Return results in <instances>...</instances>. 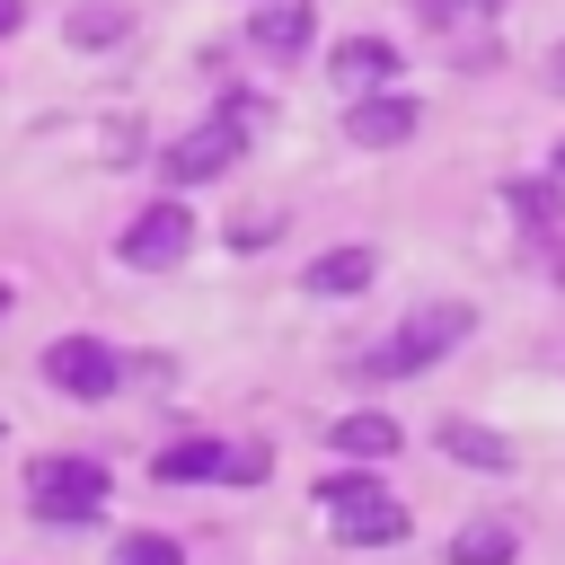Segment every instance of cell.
<instances>
[{
    "label": "cell",
    "mask_w": 565,
    "mask_h": 565,
    "mask_svg": "<svg viewBox=\"0 0 565 565\" xmlns=\"http://www.w3.org/2000/svg\"><path fill=\"white\" fill-rule=\"evenodd\" d=\"M415 124H424V106L397 88H362L344 106V141H362V150H397V141H415Z\"/></svg>",
    "instance_id": "cell-6"
},
{
    "label": "cell",
    "mask_w": 565,
    "mask_h": 565,
    "mask_svg": "<svg viewBox=\"0 0 565 565\" xmlns=\"http://www.w3.org/2000/svg\"><path fill=\"white\" fill-rule=\"evenodd\" d=\"M124 26H132L124 0H88V9H71V44H115Z\"/></svg>",
    "instance_id": "cell-15"
},
{
    "label": "cell",
    "mask_w": 565,
    "mask_h": 565,
    "mask_svg": "<svg viewBox=\"0 0 565 565\" xmlns=\"http://www.w3.org/2000/svg\"><path fill=\"white\" fill-rule=\"evenodd\" d=\"M556 79H565V44H556Z\"/></svg>",
    "instance_id": "cell-21"
},
{
    "label": "cell",
    "mask_w": 565,
    "mask_h": 565,
    "mask_svg": "<svg viewBox=\"0 0 565 565\" xmlns=\"http://www.w3.org/2000/svg\"><path fill=\"white\" fill-rule=\"evenodd\" d=\"M327 441H335L344 459H397V441H406V433H397L388 415H344V424H327Z\"/></svg>",
    "instance_id": "cell-12"
},
{
    "label": "cell",
    "mask_w": 565,
    "mask_h": 565,
    "mask_svg": "<svg viewBox=\"0 0 565 565\" xmlns=\"http://www.w3.org/2000/svg\"><path fill=\"white\" fill-rule=\"evenodd\" d=\"M415 18H424V26H450V18H459V0H415Z\"/></svg>",
    "instance_id": "cell-19"
},
{
    "label": "cell",
    "mask_w": 565,
    "mask_h": 565,
    "mask_svg": "<svg viewBox=\"0 0 565 565\" xmlns=\"http://www.w3.org/2000/svg\"><path fill=\"white\" fill-rule=\"evenodd\" d=\"M115 565H185V547H177L168 530H132V539L115 547Z\"/></svg>",
    "instance_id": "cell-17"
},
{
    "label": "cell",
    "mask_w": 565,
    "mask_h": 565,
    "mask_svg": "<svg viewBox=\"0 0 565 565\" xmlns=\"http://www.w3.org/2000/svg\"><path fill=\"white\" fill-rule=\"evenodd\" d=\"M318 503H327V530H335L344 547H397V539L415 530V512H406L371 468H335V477L318 486Z\"/></svg>",
    "instance_id": "cell-1"
},
{
    "label": "cell",
    "mask_w": 565,
    "mask_h": 565,
    "mask_svg": "<svg viewBox=\"0 0 565 565\" xmlns=\"http://www.w3.org/2000/svg\"><path fill=\"white\" fill-rule=\"evenodd\" d=\"M230 159H238V124H230V115H212V124H194L185 141L159 150V168H168L177 185H203V177H221Z\"/></svg>",
    "instance_id": "cell-7"
},
{
    "label": "cell",
    "mask_w": 565,
    "mask_h": 565,
    "mask_svg": "<svg viewBox=\"0 0 565 565\" xmlns=\"http://www.w3.org/2000/svg\"><path fill=\"white\" fill-rule=\"evenodd\" d=\"M371 274H380V256H371V247H327L300 282H309L318 300H353V291H371Z\"/></svg>",
    "instance_id": "cell-9"
},
{
    "label": "cell",
    "mask_w": 565,
    "mask_h": 565,
    "mask_svg": "<svg viewBox=\"0 0 565 565\" xmlns=\"http://www.w3.org/2000/svg\"><path fill=\"white\" fill-rule=\"evenodd\" d=\"M335 79H344L353 97H362V88H388V79H397V44H388V35H344V44H335Z\"/></svg>",
    "instance_id": "cell-8"
},
{
    "label": "cell",
    "mask_w": 565,
    "mask_h": 565,
    "mask_svg": "<svg viewBox=\"0 0 565 565\" xmlns=\"http://www.w3.org/2000/svg\"><path fill=\"white\" fill-rule=\"evenodd\" d=\"M44 380L71 388V397H115L124 362H115V344H97V335H53V344H44Z\"/></svg>",
    "instance_id": "cell-5"
},
{
    "label": "cell",
    "mask_w": 565,
    "mask_h": 565,
    "mask_svg": "<svg viewBox=\"0 0 565 565\" xmlns=\"http://www.w3.org/2000/svg\"><path fill=\"white\" fill-rule=\"evenodd\" d=\"M26 494H35V521H97V503H106V468L53 450V459L26 468Z\"/></svg>",
    "instance_id": "cell-4"
},
{
    "label": "cell",
    "mask_w": 565,
    "mask_h": 565,
    "mask_svg": "<svg viewBox=\"0 0 565 565\" xmlns=\"http://www.w3.org/2000/svg\"><path fill=\"white\" fill-rule=\"evenodd\" d=\"M433 441H441L459 468H486V477H494V468H512V441H503V433H486V424H468V415L433 424Z\"/></svg>",
    "instance_id": "cell-11"
},
{
    "label": "cell",
    "mask_w": 565,
    "mask_h": 565,
    "mask_svg": "<svg viewBox=\"0 0 565 565\" xmlns=\"http://www.w3.org/2000/svg\"><path fill=\"white\" fill-rule=\"evenodd\" d=\"M309 26H318V18H309V0H265L247 35H256V53H274V62H291V53L309 44Z\"/></svg>",
    "instance_id": "cell-10"
},
{
    "label": "cell",
    "mask_w": 565,
    "mask_h": 565,
    "mask_svg": "<svg viewBox=\"0 0 565 565\" xmlns=\"http://www.w3.org/2000/svg\"><path fill=\"white\" fill-rule=\"evenodd\" d=\"M512 556H521V530L512 521H468L450 539V565H512Z\"/></svg>",
    "instance_id": "cell-13"
},
{
    "label": "cell",
    "mask_w": 565,
    "mask_h": 565,
    "mask_svg": "<svg viewBox=\"0 0 565 565\" xmlns=\"http://www.w3.org/2000/svg\"><path fill=\"white\" fill-rule=\"evenodd\" d=\"M468 335H477V309H468V300H424L388 344H371V353H362V371H371V380H406V371L441 362V353H450V344H468Z\"/></svg>",
    "instance_id": "cell-2"
},
{
    "label": "cell",
    "mask_w": 565,
    "mask_h": 565,
    "mask_svg": "<svg viewBox=\"0 0 565 565\" xmlns=\"http://www.w3.org/2000/svg\"><path fill=\"white\" fill-rule=\"evenodd\" d=\"M477 9H503V0H477Z\"/></svg>",
    "instance_id": "cell-24"
},
{
    "label": "cell",
    "mask_w": 565,
    "mask_h": 565,
    "mask_svg": "<svg viewBox=\"0 0 565 565\" xmlns=\"http://www.w3.org/2000/svg\"><path fill=\"white\" fill-rule=\"evenodd\" d=\"M150 468H159L168 486H194V477H230V450H221V441H168Z\"/></svg>",
    "instance_id": "cell-14"
},
{
    "label": "cell",
    "mask_w": 565,
    "mask_h": 565,
    "mask_svg": "<svg viewBox=\"0 0 565 565\" xmlns=\"http://www.w3.org/2000/svg\"><path fill=\"white\" fill-rule=\"evenodd\" d=\"M556 177H565V141H556Z\"/></svg>",
    "instance_id": "cell-22"
},
{
    "label": "cell",
    "mask_w": 565,
    "mask_h": 565,
    "mask_svg": "<svg viewBox=\"0 0 565 565\" xmlns=\"http://www.w3.org/2000/svg\"><path fill=\"white\" fill-rule=\"evenodd\" d=\"M503 203H512V212H521V221H530V230H547V221H556V212H565V194H556V185H547V177H512V185H503Z\"/></svg>",
    "instance_id": "cell-16"
},
{
    "label": "cell",
    "mask_w": 565,
    "mask_h": 565,
    "mask_svg": "<svg viewBox=\"0 0 565 565\" xmlns=\"http://www.w3.org/2000/svg\"><path fill=\"white\" fill-rule=\"evenodd\" d=\"M0 318H9V282H0Z\"/></svg>",
    "instance_id": "cell-23"
},
{
    "label": "cell",
    "mask_w": 565,
    "mask_h": 565,
    "mask_svg": "<svg viewBox=\"0 0 565 565\" xmlns=\"http://www.w3.org/2000/svg\"><path fill=\"white\" fill-rule=\"evenodd\" d=\"M256 477H265V450L238 441V450H230V486H256Z\"/></svg>",
    "instance_id": "cell-18"
},
{
    "label": "cell",
    "mask_w": 565,
    "mask_h": 565,
    "mask_svg": "<svg viewBox=\"0 0 565 565\" xmlns=\"http://www.w3.org/2000/svg\"><path fill=\"white\" fill-rule=\"evenodd\" d=\"M18 18H26V0H0V35H9V26H18Z\"/></svg>",
    "instance_id": "cell-20"
},
{
    "label": "cell",
    "mask_w": 565,
    "mask_h": 565,
    "mask_svg": "<svg viewBox=\"0 0 565 565\" xmlns=\"http://www.w3.org/2000/svg\"><path fill=\"white\" fill-rule=\"evenodd\" d=\"M185 247H194V212H185L177 194L141 203V212L124 221V238H115V256H124L132 274H168V265H185Z\"/></svg>",
    "instance_id": "cell-3"
}]
</instances>
